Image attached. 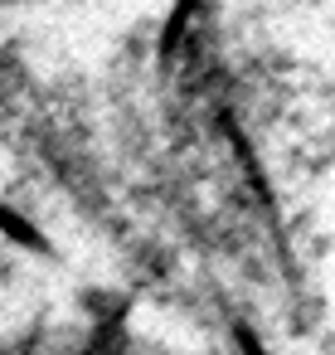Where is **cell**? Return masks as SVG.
Listing matches in <instances>:
<instances>
[{"instance_id":"6da1fadb","label":"cell","mask_w":335,"mask_h":355,"mask_svg":"<svg viewBox=\"0 0 335 355\" xmlns=\"http://www.w3.org/2000/svg\"><path fill=\"white\" fill-rule=\"evenodd\" d=\"M35 355H161V350H35Z\"/></svg>"}]
</instances>
